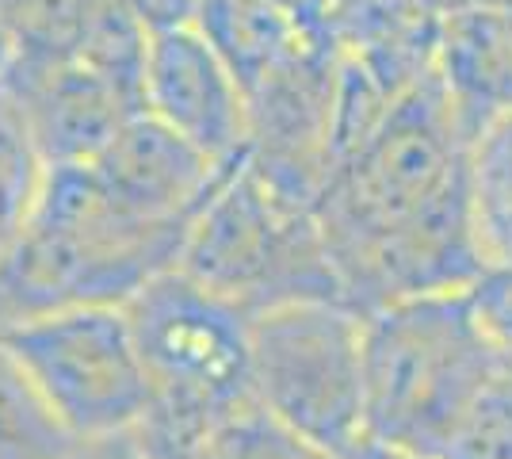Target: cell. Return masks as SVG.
I'll use <instances>...</instances> for the list:
<instances>
[{"instance_id": "obj_1", "label": "cell", "mask_w": 512, "mask_h": 459, "mask_svg": "<svg viewBox=\"0 0 512 459\" xmlns=\"http://www.w3.org/2000/svg\"><path fill=\"white\" fill-rule=\"evenodd\" d=\"M470 150L432 69L321 188L314 219L344 303L363 318L398 299L470 291L490 272L470 215Z\"/></svg>"}, {"instance_id": "obj_2", "label": "cell", "mask_w": 512, "mask_h": 459, "mask_svg": "<svg viewBox=\"0 0 512 459\" xmlns=\"http://www.w3.org/2000/svg\"><path fill=\"white\" fill-rule=\"evenodd\" d=\"M188 230L119 207L92 165L46 169L39 207L0 261V333L65 306L130 303L176 268Z\"/></svg>"}, {"instance_id": "obj_3", "label": "cell", "mask_w": 512, "mask_h": 459, "mask_svg": "<svg viewBox=\"0 0 512 459\" xmlns=\"http://www.w3.org/2000/svg\"><path fill=\"white\" fill-rule=\"evenodd\" d=\"M470 291L398 299L363 318L367 433L440 459L478 394L505 372Z\"/></svg>"}, {"instance_id": "obj_4", "label": "cell", "mask_w": 512, "mask_h": 459, "mask_svg": "<svg viewBox=\"0 0 512 459\" xmlns=\"http://www.w3.org/2000/svg\"><path fill=\"white\" fill-rule=\"evenodd\" d=\"M176 268L249 318L302 299L344 303L314 211L264 184L249 153L192 222Z\"/></svg>"}, {"instance_id": "obj_5", "label": "cell", "mask_w": 512, "mask_h": 459, "mask_svg": "<svg viewBox=\"0 0 512 459\" xmlns=\"http://www.w3.org/2000/svg\"><path fill=\"white\" fill-rule=\"evenodd\" d=\"M249 383L260 410L341 456L367 433L363 314L337 299H302L253 314Z\"/></svg>"}, {"instance_id": "obj_6", "label": "cell", "mask_w": 512, "mask_h": 459, "mask_svg": "<svg viewBox=\"0 0 512 459\" xmlns=\"http://www.w3.org/2000/svg\"><path fill=\"white\" fill-rule=\"evenodd\" d=\"M123 310L153 383V406L218 425L253 402L245 310L211 295L180 268L150 280Z\"/></svg>"}, {"instance_id": "obj_7", "label": "cell", "mask_w": 512, "mask_h": 459, "mask_svg": "<svg viewBox=\"0 0 512 459\" xmlns=\"http://www.w3.org/2000/svg\"><path fill=\"white\" fill-rule=\"evenodd\" d=\"M0 341L20 356L77 440L138 429L150 414L153 383L123 306L35 314L4 329Z\"/></svg>"}, {"instance_id": "obj_8", "label": "cell", "mask_w": 512, "mask_h": 459, "mask_svg": "<svg viewBox=\"0 0 512 459\" xmlns=\"http://www.w3.org/2000/svg\"><path fill=\"white\" fill-rule=\"evenodd\" d=\"M341 50L321 31H310L302 46L283 58L245 96L249 104V169L279 196L310 207L333 176L329 123L337 92Z\"/></svg>"}, {"instance_id": "obj_9", "label": "cell", "mask_w": 512, "mask_h": 459, "mask_svg": "<svg viewBox=\"0 0 512 459\" xmlns=\"http://www.w3.org/2000/svg\"><path fill=\"white\" fill-rule=\"evenodd\" d=\"M241 161L245 157L211 161L188 138L153 119L150 111H142L115 131L104 153L92 161V169L119 207L153 222L192 226Z\"/></svg>"}, {"instance_id": "obj_10", "label": "cell", "mask_w": 512, "mask_h": 459, "mask_svg": "<svg viewBox=\"0 0 512 459\" xmlns=\"http://www.w3.org/2000/svg\"><path fill=\"white\" fill-rule=\"evenodd\" d=\"M146 111L211 161H237L249 153L245 92L195 27L153 35Z\"/></svg>"}, {"instance_id": "obj_11", "label": "cell", "mask_w": 512, "mask_h": 459, "mask_svg": "<svg viewBox=\"0 0 512 459\" xmlns=\"http://www.w3.org/2000/svg\"><path fill=\"white\" fill-rule=\"evenodd\" d=\"M0 96L16 108L46 169L92 165L134 115L127 100L77 58L46 66H4Z\"/></svg>"}, {"instance_id": "obj_12", "label": "cell", "mask_w": 512, "mask_h": 459, "mask_svg": "<svg viewBox=\"0 0 512 459\" xmlns=\"http://www.w3.org/2000/svg\"><path fill=\"white\" fill-rule=\"evenodd\" d=\"M440 23V0H329L321 27L386 100H402L436 69Z\"/></svg>"}, {"instance_id": "obj_13", "label": "cell", "mask_w": 512, "mask_h": 459, "mask_svg": "<svg viewBox=\"0 0 512 459\" xmlns=\"http://www.w3.org/2000/svg\"><path fill=\"white\" fill-rule=\"evenodd\" d=\"M436 77L470 142L512 115V4L451 8L440 23Z\"/></svg>"}, {"instance_id": "obj_14", "label": "cell", "mask_w": 512, "mask_h": 459, "mask_svg": "<svg viewBox=\"0 0 512 459\" xmlns=\"http://www.w3.org/2000/svg\"><path fill=\"white\" fill-rule=\"evenodd\" d=\"M195 31L249 96L283 58L299 50L314 27H302L279 0H199Z\"/></svg>"}, {"instance_id": "obj_15", "label": "cell", "mask_w": 512, "mask_h": 459, "mask_svg": "<svg viewBox=\"0 0 512 459\" xmlns=\"http://www.w3.org/2000/svg\"><path fill=\"white\" fill-rule=\"evenodd\" d=\"M153 31L134 16L127 0H88L77 62L115 88L127 108L146 111V66Z\"/></svg>"}, {"instance_id": "obj_16", "label": "cell", "mask_w": 512, "mask_h": 459, "mask_svg": "<svg viewBox=\"0 0 512 459\" xmlns=\"http://www.w3.org/2000/svg\"><path fill=\"white\" fill-rule=\"evenodd\" d=\"M77 437L23 360L0 341V459H62Z\"/></svg>"}, {"instance_id": "obj_17", "label": "cell", "mask_w": 512, "mask_h": 459, "mask_svg": "<svg viewBox=\"0 0 512 459\" xmlns=\"http://www.w3.org/2000/svg\"><path fill=\"white\" fill-rule=\"evenodd\" d=\"M470 215L490 268H512V115L470 150Z\"/></svg>"}, {"instance_id": "obj_18", "label": "cell", "mask_w": 512, "mask_h": 459, "mask_svg": "<svg viewBox=\"0 0 512 459\" xmlns=\"http://www.w3.org/2000/svg\"><path fill=\"white\" fill-rule=\"evenodd\" d=\"M46 165L23 131L16 108L0 96V261L16 249L43 196Z\"/></svg>"}, {"instance_id": "obj_19", "label": "cell", "mask_w": 512, "mask_h": 459, "mask_svg": "<svg viewBox=\"0 0 512 459\" xmlns=\"http://www.w3.org/2000/svg\"><path fill=\"white\" fill-rule=\"evenodd\" d=\"M214 459H337L306 437L291 433L283 421L260 410L256 402L222 417L211 433Z\"/></svg>"}, {"instance_id": "obj_20", "label": "cell", "mask_w": 512, "mask_h": 459, "mask_svg": "<svg viewBox=\"0 0 512 459\" xmlns=\"http://www.w3.org/2000/svg\"><path fill=\"white\" fill-rule=\"evenodd\" d=\"M440 459H512V364L478 394Z\"/></svg>"}, {"instance_id": "obj_21", "label": "cell", "mask_w": 512, "mask_h": 459, "mask_svg": "<svg viewBox=\"0 0 512 459\" xmlns=\"http://www.w3.org/2000/svg\"><path fill=\"white\" fill-rule=\"evenodd\" d=\"M211 433V421L192 414H176V410H161V406H153L146 421L138 425V437L146 444L150 459H214Z\"/></svg>"}, {"instance_id": "obj_22", "label": "cell", "mask_w": 512, "mask_h": 459, "mask_svg": "<svg viewBox=\"0 0 512 459\" xmlns=\"http://www.w3.org/2000/svg\"><path fill=\"white\" fill-rule=\"evenodd\" d=\"M470 299H474V310H478L486 333L512 364V268H490L470 287Z\"/></svg>"}, {"instance_id": "obj_23", "label": "cell", "mask_w": 512, "mask_h": 459, "mask_svg": "<svg viewBox=\"0 0 512 459\" xmlns=\"http://www.w3.org/2000/svg\"><path fill=\"white\" fill-rule=\"evenodd\" d=\"M62 459H150L138 429L104 433V437H81Z\"/></svg>"}, {"instance_id": "obj_24", "label": "cell", "mask_w": 512, "mask_h": 459, "mask_svg": "<svg viewBox=\"0 0 512 459\" xmlns=\"http://www.w3.org/2000/svg\"><path fill=\"white\" fill-rule=\"evenodd\" d=\"M127 4L153 35L195 27V16H199V0H127Z\"/></svg>"}, {"instance_id": "obj_25", "label": "cell", "mask_w": 512, "mask_h": 459, "mask_svg": "<svg viewBox=\"0 0 512 459\" xmlns=\"http://www.w3.org/2000/svg\"><path fill=\"white\" fill-rule=\"evenodd\" d=\"M337 459H432V456H421V452H413V448H402V444H390V440H379V437H371V433H363V437L352 440Z\"/></svg>"}, {"instance_id": "obj_26", "label": "cell", "mask_w": 512, "mask_h": 459, "mask_svg": "<svg viewBox=\"0 0 512 459\" xmlns=\"http://www.w3.org/2000/svg\"><path fill=\"white\" fill-rule=\"evenodd\" d=\"M467 4H505V0H440L444 12H451V8H467Z\"/></svg>"}, {"instance_id": "obj_27", "label": "cell", "mask_w": 512, "mask_h": 459, "mask_svg": "<svg viewBox=\"0 0 512 459\" xmlns=\"http://www.w3.org/2000/svg\"><path fill=\"white\" fill-rule=\"evenodd\" d=\"M4 66H8V46H4V35H0V77H4Z\"/></svg>"}, {"instance_id": "obj_28", "label": "cell", "mask_w": 512, "mask_h": 459, "mask_svg": "<svg viewBox=\"0 0 512 459\" xmlns=\"http://www.w3.org/2000/svg\"><path fill=\"white\" fill-rule=\"evenodd\" d=\"M509 4H512V0H509Z\"/></svg>"}]
</instances>
